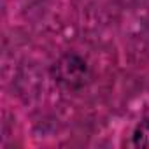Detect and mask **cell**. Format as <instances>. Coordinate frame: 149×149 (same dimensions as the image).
I'll return each mask as SVG.
<instances>
[{
  "label": "cell",
  "mask_w": 149,
  "mask_h": 149,
  "mask_svg": "<svg viewBox=\"0 0 149 149\" xmlns=\"http://www.w3.org/2000/svg\"><path fill=\"white\" fill-rule=\"evenodd\" d=\"M51 74L60 86L67 90H77L86 84L90 70L86 61L81 56L68 53V54H63L58 61H54Z\"/></svg>",
  "instance_id": "6da1fadb"
},
{
  "label": "cell",
  "mask_w": 149,
  "mask_h": 149,
  "mask_svg": "<svg viewBox=\"0 0 149 149\" xmlns=\"http://www.w3.org/2000/svg\"><path fill=\"white\" fill-rule=\"evenodd\" d=\"M132 142L135 147L149 149V118H144L140 123H137L132 133Z\"/></svg>",
  "instance_id": "7a4b0ae2"
}]
</instances>
